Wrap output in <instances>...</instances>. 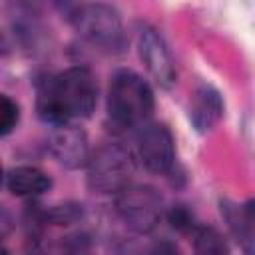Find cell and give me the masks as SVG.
<instances>
[{
	"label": "cell",
	"mask_w": 255,
	"mask_h": 255,
	"mask_svg": "<svg viewBox=\"0 0 255 255\" xmlns=\"http://www.w3.org/2000/svg\"><path fill=\"white\" fill-rule=\"evenodd\" d=\"M167 221L179 233H191L197 227L193 211L187 205H183V203H175V205H171L167 209Z\"/></svg>",
	"instance_id": "obj_14"
},
{
	"label": "cell",
	"mask_w": 255,
	"mask_h": 255,
	"mask_svg": "<svg viewBox=\"0 0 255 255\" xmlns=\"http://www.w3.org/2000/svg\"><path fill=\"white\" fill-rule=\"evenodd\" d=\"M70 22L76 32L100 48H122L124 46V26L118 8L102 2L78 4L70 12Z\"/></svg>",
	"instance_id": "obj_4"
},
{
	"label": "cell",
	"mask_w": 255,
	"mask_h": 255,
	"mask_svg": "<svg viewBox=\"0 0 255 255\" xmlns=\"http://www.w3.org/2000/svg\"><path fill=\"white\" fill-rule=\"evenodd\" d=\"M96 104L98 82L94 72L86 66H72L40 84L36 110L40 120L58 128L74 118H90Z\"/></svg>",
	"instance_id": "obj_1"
},
{
	"label": "cell",
	"mask_w": 255,
	"mask_h": 255,
	"mask_svg": "<svg viewBox=\"0 0 255 255\" xmlns=\"http://www.w3.org/2000/svg\"><path fill=\"white\" fill-rule=\"evenodd\" d=\"M155 108L153 90L137 72L116 70L108 92V114L118 128H143Z\"/></svg>",
	"instance_id": "obj_2"
},
{
	"label": "cell",
	"mask_w": 255,
	"mask_h": 255,
	"mask_svg": "<svg viewBox=\"0 0 255 255\" xmlns=\"http://www.w3.org/2000/svg\"><path fill=\"white\" fill-rule=\"evenodd\" d=\"M195 255H229V243L213 225H197L193 231Z\"/></svg>",
	"instance_id": "obj_12"
},
{
	"label": "cell",
	"mask_w": 255,
	"mask_h": 255,
	"mask_svg": "<svg viewBox=\"0 0 255 255\" xmlns=\"http://www.w3.org/2000/svg\"><path fill=\"white\" fill-rule=\"evenodd\" d=\"M0 255H10V253H8V249L4 247V243H2V239H0Z\"/></svg>",
	"instance_id": "obj_18"
},
{
	"label": "cell",
	"mask_w": 255,
	"mask_h": 255,
	"mask_svg": "<svg viewBox=\"0 0 255 255\" xmlns=\"http://www.w3.org/2000/svg\"><path fill=\"white\" fill-rule=\"evenodd\" d=\"M221 118H223V100L219 92L213 86L201 84L195 90L191 106H189V120L195 131L199 133L211 131L219 124Z\"/></svg>",
	"instance_id": "obj_9"
},
{
	"label": "cell",
	"mask_w": 255,
	"mask_h": 255,
	"mask_svg": "<svg viewBox=\"0 0 255 255\" xmlns=\"http://www.w3.org/2000/svg\"><path fill=\"white\" fill-rule=\"evenodd\" d=\"M2 183H4V169H2V165H0V187H2Z\"/></svg>",
	"instance_id": "obj_19"
},
{
	"label": "cell",
	"mask_w": 255,
	"mask_h": 255,
	"mask_svg": "<svg viewBox=\"0 0 255 255\" xmlns=\"http://www.w3.org/2000/svg\"><path fill=\"white\" fill-rule=\"evenodd\" d=\"M86 169L88 187L94 193H120L129 185L135 161L128 147L120 143H106L90 155Z\"/></svg>",
	"instance_id": "obj_3"
},
{
	"label": "cell",
	"mask_w": 255,
	"mask_h": 255,
	"mask_svg": "<svg viewBox=\"0 0 255 255\" xmlns=\"http://www.w3.org/2000/svg\"><path fill=\"white\" fill-rule=\"evenodd\" d=\"M18 120H20L18 104L10 96L0 94V137L8 135L18 126Z\"/></svg>",
	"instance_id": "obj_15"
},
{
	"label": "cell",
	"mask_w": 255,
	"mask_h": 255,
	"mask_svg": "<svg viewBox=\"0 0 255 255\" xmlns=\"http://www.w3.org/2000/svg\"><path fill=\"white\" fill-rule=\"evenodd\" d=\"M84 215V209L80 203H60L42 213L44 221L52 225H72Z\"/></svg>",
	"instance_id": "obj_13"
},
{
	"label": "cell",
	"mask_w": 255,
	"mask_h": 255,
	"mask_svg": "<svg viewBox=\"0 0 255 255\" xmlns=\"http://www.w3.org/2000/svg\"><path fill=\"white\" fill-rule=\"evenodd\" d=\"M10 231H12V217H10V213L6 209L0 207V239L4 235H8Z\"/></svg>",
	"instance_id": "obj_17"
},
{
	"label": "cell",
	"mask_w": 255,
	"mask_h": 255,
	"mask_svg": "<svg viewBox=\"0 0 255 255\" xmlns=\"http://www.w3.org/2000/svg\"><path fill=\"white\" fill-rule=\"evenodd\" d=\"M6 187L16 197H34L42 195L52 187V179L46 171L34 165H18L8 171Z\"/></svg>",
	"instance_id": "obj_10"
},
{
	"label": "cell",
	"mask_w": 255,
	"mask_h": 255,
	"mask_svg": "<svg viewBox=\"0 0 255 255\" xmlns=\"http://www.w3.org/2000/svg\"><path fill=\"white\" fill-rule=\"evenodd\" d=\"M221 215L225 217L227 227L243 247L245 255H253V203L247 201L245 205H237L229 199H223Z\"/></svg>",
	"instance_id": "obj_11"
},
{
	"label": "cell",
	"mask_w": 255,
	"mask_h": 255,
	"mask_svg": "<svg viewBox=\"0 0 255 255\" xmlns=\"http://www.w3.org/2000/svg\"><path fill=\"white\" fill-rule=\"evenodd\" d=\"M147 255H183V251L179 249L177 243H173L169 239H161V241L153 243V247L149 249Z\"/></svg>",
	"instance_id": "obj_16"
},
{
	"label": "cell",
	"mask_w": 255,
	"mask_h": 255,
	"mask_svg": "<svg viewBox=\"0 0 255 255\" xmlns=\"http://www.w3.org/2000/svg\"><path fill=\"white\" fill-rule=\"evenodd\" d=\"M137 54L141 64L145 66L147 74L161 86V88H171L177 80V70L175 62L171 58V52L163 40V36L147 26L141 24L137 28Z\"/></svg>",
	"instance_id": "obj_6"
},
{
	"label": "cell",
	"mask_w": 255,
	"mask_h": 255,
	"mask_svg": "<svg viewBox=\"0 0 255 255\" xmlns=\"http://www.w3.org/2000/svg\"><path fill=\"white\" fill-rule=\"evenodd\" d=\"M50 151L60 165L68 169L86 167L90 159V141L82 128L64 124L58 126L50 135Z\"/></svg>",
	"instance_id": "obj_8"
},
{
	"label": "cell",
	"mask_w": 255,
	"mask_h": 255,
	"mask_svg": "<svg viewBox=\"0 0 255 255\" xmlns=\"http://www.w3.org/2000/svg\"><path fill=\"white\" fill-rule=\"evenodd\" d=\"M116 209L122 221L135 233H151L161 215L163 199L159 191L151 185H128L116 197Z\"/></svg>",
	"instance_id": "obj_5"
},
{
	"label": "cell",
	"mask_w": 255,
	"mask_h": 255,
	"mask_svg": "<svg viewBox=\"0 0 255 255\" xmlns=\"http://www.w3.org/2000/svg\"><path fill=\"white\" fill-rule=\"evenodd\" d=\"M137 155L151 173H169L175 165V141L165 124H145L137 133Z\"/></svg>",
	"instance_id": "obj_7"
}]
</instances>
